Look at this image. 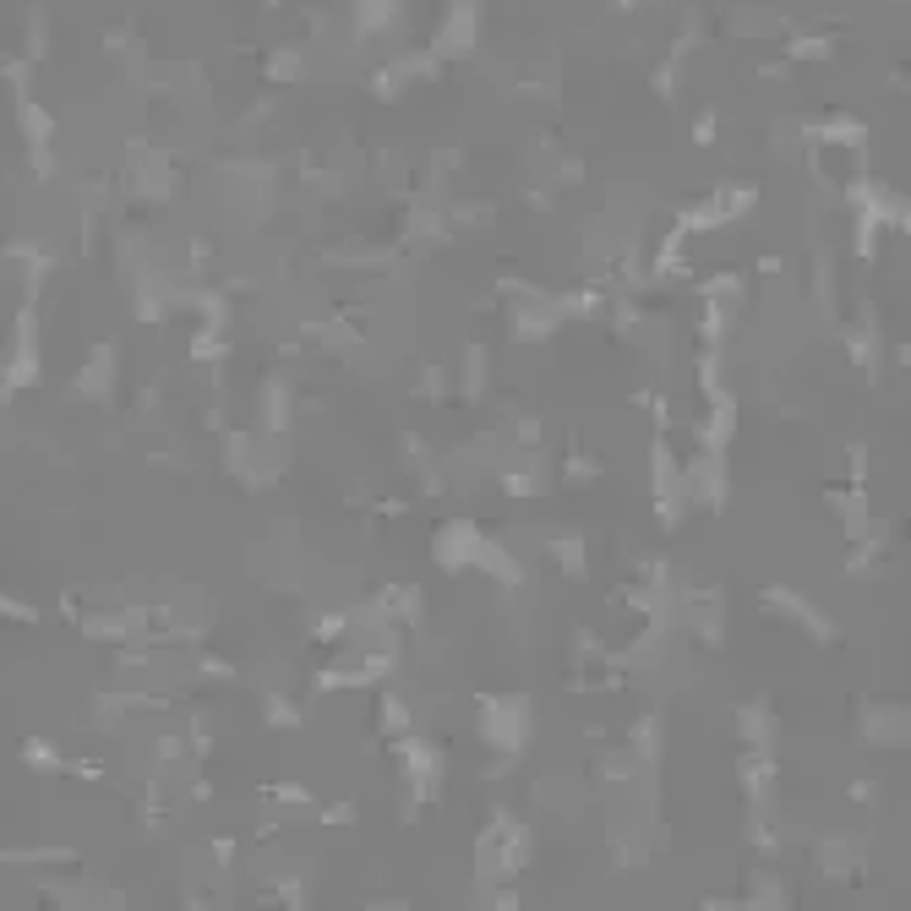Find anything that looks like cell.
<instances>
[{
  "instance_id": "obj_2",
  "label": "cell",
  "mask_w": 911,
  "mask_h": 911,
  "mask_svg": "<svg viewBox=\"0 0 911 911\" xmlns=\"http://www.w3.org/2000/svg\"><path fill=\"white\" fill-rule=\"evenodd\" d=\"M764 612H775V617H786V623H797L808 639H818V644H829L835 639V623L813 606V601H802L797 590H764Z\"/></svg>"
},
{
  "instance_id": "obj_3",
  "label": "cell",
  "mask_w": 911,
  "mask_h": 911,
  "mask_svg": "<svg viewBox=\"0 0 911 911\" xmlns=\"http://www.w3.org/2000/svg\"><path fill=\"white\" fill-rule=\"evenodd\" d=\"M857 737L867 748H906V704H862Z\"/></svg>"
},
{
  "instance_id": "obj_6",
  "label": "cell",
  "mask_w": 911,
  "mask_h": 911,
  "mask_svg": "<svg viewBox=\"0 0 911 911\" xmlns=\"http://www.w3.org/2000/svg\"><path fill=\"white\" fill-rule=\"evenodd\" d=\"M487 371H492V366H487V349H481V344H465V355H459V393H465V398H481V393H487Z\"/></svg>"
},
{
  "instance_id": "obj_1",
  "label": "cell",
  "mask_w": 911,
  "mask_h": 911,
  "mask_svg": "<svg viewBox=\"0 0 911 911\" xmlns=\"http://www.w3.org/2000/svg\"><path fill=\"white\" fill-rule=\"evenodd\" d=\"M481 742L503 764L519 759L525 742H530V699L525 693H492V699H481Z\"/></svg>"
},
{
  "instance_id": "obj_4",
  "label": "cell",
  "mask_w": 911,
  "mask_h": 911,
  "mask_svg": "<svg viewBox=\"0 0 911 911\" xmlns=\"http://www.w3.org/2000/svg\"><path fill=\"white\" fill-rule=\"evenodd\" d=\"M546 563H557L568 579H584V574H590L584 535H574V530H563V535H546Z\"/></svg>"
},
{
  "instance_id": "obj_5",
  "label": "cell",
  "mask_w": 911,
  "mask_h": 911,
  "mask_svg": "<svg viewBox=\"0 0 911 911\" xmlns=\"http://www.w3.org/2000/svg\"><path fill=\"white\" fill-rule=\"evenodd\" d=\"M737 737H742V748H775V715L764 704H748L737 715Z\"/></svg>"
},
{
  "instance_id": "obj_7",
  "label": "cell",
  "mask_w": 911,
  "mask_h": 911,
  "mask_svg": "<svg viewBox=\"0 0 911 911\" xmlns=\"http://www.w3.org/2000/svg\"><path fill=\"white\" fill-rule=\"evenodd\" d=\"M262 715L273 731H300V704H290V693H279V688L262 693Z\"/></svg>"
},
{
  "instance_id": "obj_8",
  "label": "cell",
  "mask_w": 911,
  "mask_h": 911,
  "mask_svg": "<svg viewBox=\"0 0 911 911\" xmlns=\"http://www.w3.org/2000/svg\"><path fill=\"white\" fill-rule=\"evenodd\" d=\"M355 818V802H328L322 808V824H349Z\"/></svg>"
}]
</instances>
